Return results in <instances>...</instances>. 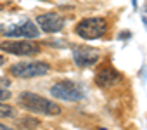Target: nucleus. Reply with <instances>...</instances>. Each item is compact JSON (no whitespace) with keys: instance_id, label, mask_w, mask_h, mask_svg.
<instances>
[{"instance_id":"2eb2a0df","label":"nucleus","mask_w":147,"mask_h":130,"mask_svg":"<svg viewBox=\"0 0 147 130\" xmlns=\"http://www.w3.org/2000/svg\"><path fill=\"white\" fill-rule=\"evenodd\" d=\"M131 2H133V9L137 11V0H131Z\"/></svg>"},{"instance_id":"ddd939ff","label":"nucleus","mask_w":147,"mask_h":130,"mask_svg":"<svg viewBox=\"0 0 147 130\" xmlns=\"http://www.w3.org/2000/svg\"><path fill=\"white\" fill-rule=\"evenodd\" d=\"M0 130H12L11 127H7L5 123H2V121H0Z\"/></svg>"},{"instance_id":"39448f33","label":"nucleus","mask_w":147,"mask_h":130,"mask_svg":"<svg viewBox=\"0 0 147 130\" xmlns=\"http://www.w3.org/2000/svg\"><path fill=\"white\" fill-rule=\"evenodd\" d=\"M50 94H52V97L61 99V101H67V102H75V101L83 99V90L75 82H69V80H62V82L54 83L50 87Z\"/></svg>"},{"instance_id":"6e6552de","label":"nucleus","mask_w":147,"mask_h":130,"mask_svg":"<svg viewBox=\"0 0 147 130\" xmlns=\"http://www.w3.org/2000/svg\"><path fill=\"white\" fill-rule=\"evenodd\" d=\"M66 19L57 12H43L36 16V26L43 33H57L64 28Z\"/></svg>"},{"instance_id":"423d86ee","label":"nucleus","mask_w":147,"mask_h":130,"mask_svg":"<svg viewBox=\"0 0 147 130\" xmlns=\"http://www.w3.org/2000/svg\"><path fill=\"white\" fill-rule=\"evenodd\" d=\"M0 50L14 56H36L42 47L31 40H5L0 42Z\"/></svg>"},{"instance_id":"20e7f679","label":"nucleus","mask_w":147,"mask_h":130,"mask_svg":"<svg viewBox=\"0 0 147 130\" xmlns=\"http://www.w3.org/2000/svg\"><path fill=\"white\" fill-rule=\"evenodd\" d=\"M50 71V64L43 61H23L16 62L9 68V75L16 78H36V77H45Z\"/></svg>"},{"instance_id":"4468645a","label":"nucleus","mask_w":147,"mask_h":130,"mask_svg":"<svg viewBox=\"0 0 147 130\" xmlns=\"http://www.w3.org/2000/svg\"><path fill=\"white\" fill-rule=\"evenodd\" d=\"M4 61H5V57H4V56H0V66L4 64Z\"/></svg>"},{"instance_id":"f03ea898","label":"nucleus","mask_w":147,"mask_h":130,"mask_svg":"<svg viewBox=\"0 0 147 130\" xmlns=\"http://www.w3.org/2000/svg\"><path fill=\"white\" fill-rule=\"evenodd\" d=\"M0 33L11 37V38H21V40H31L36 38L40 35V30L36 26V23H33L28 18H21L19 21L9 23V24H2L0 26Z\"/></svg>"},{"instance_id":"7ed1b4c3","label":"nucleus","mask_w":147,"mask_h":130,"mask_svg":"<svg viewBox=\"0 0 147 130\" xmlns=\"http://www.w3.org/2000/svg\"><path fill=\"white\" fill-rule=\"evenodd\" d=\"M107 31V21L104 18H85L75 26V33L83 40L102 38Z\"/></svg>"},{"instance_id":"1a4fd4ad","label":"nucleus","mask_w":147,"mask_h":130,"mask_svg":"<svg viewBox=\"0 0 147 130\" xmlns=\"http://www.w3.org/2000/svg\"><path fill=\"white\" fill-rule=\"evenodd\" d=\"M121 75H119V71H116L113 66H109V64H106V66H102V68H99V71H97V75H95V83L99 85V87H102V89H107V87H113V85H116L118 82H121Z\"/></svg>"},{"instance_id":"9d476101","label":"nucleus","mask_w":147,"mask_h":130,"mask_svg":"<svg viewBox=\"0 0 147 130\" xmlns=\"http://www.w3.org/2000/svg\"><path fill=\"white\" fill-rule=\"evenodd\" d=\"M16 116V108L5 102H0V118H14Z\"/></svg>"},{"instance_id":"f8f14e48","label":"nucleus","mask_w":147,"mask_h":130,"mask_svg":"<svg viewBox=\"0 0 147 130\" xmlns=\"http://www.w3.org/2000/svg\"><path fill=\"white\" fill-rule=\"evenodd\" d=\"M140 19H142V23H144V26H145V30H147V5L142 7V11H140Z\"/></svg>"},{"instance_id":"f257e3e1","label":"nucleus","mask_w":147,"mask_h":130,"mask_svg":"<svg viewBox=\"0 0 147 130\" xmlns=\"http://www.w3.org/2000/svg\"><path fill=\"white\" fill-rule=\"evenodd\" d=\"M18 102L21 108L36 113V114H47V116H57L62 113V108L57 102H52L50 99L33 94V92H21L18 95Z\"/></svg>"},{"instance_id":"9b49d317","label":"nucleus","mask_w":147,"mask_h":130,"mask_svg":"<svg viewBox=\"0 0 147 130\" xmlns=\"http://www.w3.org/2000/svg\"><path fill=\"white\" fill-rule=\"evenodd\" d=\"M11 92L5 89V87H0V102H4V101H7V99H11Z\"/></svg>"},{"instance_id":"0eeeda50","label":"nucleus","mask_w":147,"mask_h":130,"mask_svg":"<svg viewBox=\"0 0 147 130\" xmlns=\"http://www.w3.org/2000/svg\"><path fill=\"white\" fill-rule=\"evenodd\" d=\"M99 50L94 49V47H88V45H76L73 47V61L76 62V66L80 68H90V66H95L99 62Z\"/></svg>"}]
</instances>
